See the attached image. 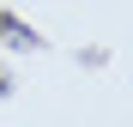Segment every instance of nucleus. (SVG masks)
Here are the masks:
<instances>
[{
    "mask_svg": "<svg viewBox=\"0 0 133 127\" xmlns=\"http://www.w3.org/2000/svg\"><path fill=\"white\" fill-rule=\"evenodd\" d=\"M0 91H6V85H0Z\"/></svg>",
    "mask_w": 133,
    "mask_h": 127,
    "instance_id": "nucleus-1",
    "label": "nucleus"
}]
</instances>
